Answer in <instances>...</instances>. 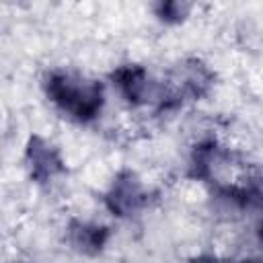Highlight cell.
Masks as SVG:
<instances>
[{
  "label": "cell",
  "mask_w": 263,
  "mask_h": 263,
  "mask_svg": "<svg viewBox=\"0 0 263 263\" xmlns=\"http://www.w3.org/2000/svg\"><path fill=\"white\" fill-rule=\"evenodd\" d=\"M47 92L55 105L78 119H90L101 109V88L68 74H53Z\"/></svg>",
  "instance_id": "obj_1"
},
{
  "label": "cell",
  "mask_w": 263,
  "mask_h": 263,
  "mask_svg": "<svg viewBox=\"0 0 263 263\" xmlns=\"http://www.w3.org/2000/svg\"><path fill=\"white\" fill-rule=\"evenodd\" d=\"M29 160H31V168H33V175L35 177H49L53 175V171H58V158L55 154L49 150L47 144L35 140L29 148Z\"/></svg>",
  "instance_id": "obj_2"
},
{
  "label": "cell",
  "mask_w": 263,
  "mask_h": 263,
  "mask_svg": "<svg viewBox=\"0 0 263 263\" xmlns=\"http://www.w3.org/2000/svg\"><path fill=\"white\" fill-rule=\"evenodd\" d=\"M140 201V187L136 181L132 179H125V181H119L113 189V195H111V205L113 210L125 214L129 210L136 208V203Z\"/></svg>",
  "instance_id": "obj_3"
},
{
  "label": "cell",
  "mask_w": 263,
  "mask_h": 263,
  "mask_svg": "<svg viewBox=\"0 0 263 263\" xmlns=\"http://www.w3.org/2000/svg\"><path fill=\"white\" fill-rule=\"evenodd\" d=\"M195 263H216V261H212V259H199V261H195Z\"/></svg>",
  "instance_id": "obj_4"
},
{
  "label": "cell",
  "mask_w": 263,
  "mask_h": 263,
  "mask_svg": "<svg viewBox=\"0 0 263 263\" xmlns=\"http://www.w3.org/2000/svg\"><path fill=\"white\" fill-rule=\"evenodd\" d=\"M261 240H263V226H261Z\"/></svg>",
  "instance_id": "obj_5"
},
{
  "label": "cell",
  "mask_w": 263,
  "mask_h": 263,
  "mask_svg": "<svg viewBox=\"0 0 263 263\" xmlns=\"http://www.w3.org/2000/svg\"><path fill=\"white\" fill-rule=\"evenodd\" d=\"M245 263H255V261H245Z\"/></svg>",
  "instance_id": "obj_6"
}]
</instances>
